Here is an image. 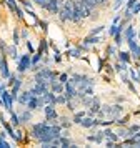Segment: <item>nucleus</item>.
<instances>
[{
    "mask_svg": "<svg viewBox=\"0 0 140 148\" xmlns=\"http://www.w3.org/2000/svg\"><path fill=\"white\" fill-rule=\"evenodd\" d=\"M5 2H7V5H8V8H10L12 12L17 10V3H15V0H5Z\"/></svg>",
    "mask_w": 140,
    "mask_h": 148,
    "instance_id": "32",
    "label": "nucleus"
},
{
    "mask_svg": "<svg viewBox=\"0 0 140 148\" xmlns=\"http://www.w3.org/2000/svg\"><path fill=\"white\" fill-rule=\"evenodd\" d=\"M59 82H60V83H63V85H65L67 82H68V75H67V73L59 75Z\"/></svg>",
    "mask_w": 140,
    "mask_h": 148,
    "instance_id": "35",
    "label": "nucleus"
},
{
    "mask_svg": "<svg viewBox=\"0 0 140 148\" xmlns=\"http://www.w3.org/2000/svg\"><path fill=\"white\" fill-rule=\"evenodd\" d=\"M72 14H73V2L72 0H65L62 8L59 10V17L62 22H67V20H72Z\"/></svg>",
    "mask_w": 140,
    "mask_h": 148,
    "instance_id": "1",
    "label": "nucleus"
},
{
    "mask_svg": "<svg viewBox=\"0 0 140 148\" xmlns=\"http://www.w3.org/2000/svg\"><path fill=\"white\" fill-rule=\"evenodd\" d=\"M20 43V35H19V30L15 28L13 30V45H19Z\"/></svg>",
    "mask_w": 140,
    "mask_h": 148,
    "instance_id": "31",
    "label": "nucleus"
},
{
    "mask_svg": "<svg viewBox=\"0 0 140 148\" xmlns=\"http://www.w3.org/2000/svg\"><path fill=\"white\" fill-rule=\"evenodd\" d=\"M27 48H28V53H33V47L30 42H27Z\"/></svg>",
    "mask_w": 140,
    "mask_h": 148,
    "instance_id": "50",
    "label": "nucleus"
},
{
    "mask_svg": "<svg viewBox=\"0 0 140 148\" xmlns=\"http://www.w3.org/2000/svg\"><path fill=\"white\" fill-rule=\"evenodd\" d=\"M117 135H119V138H128V130L119 128V130H117Z\"/></svg>",
    "mask_w": 140,
    "mask_h": 148,
    "instance_id": "30",
    "label": "nucleus"
},
{
    "mask_svg": "<svg viewBox=\"0 0 140 148\" xmlns=\"http://www.w3.org/2000/svg\"><path fill=\"white\" fill-rule=\"evenodd\" d=\"M33 2H35L37 5H40V7L45 8V5H47V2H48V0H33Z\"/></svg>",
    "mask_w": 140,
    "mask_h": 148,
    "instance_id": "42",
    "label": "nucleus"
},
{
    "mask_svg": "<svg viewBox=\"0 0 140 148\" xmlns=\"http://www.w3.org/2000/svg\"><path fill=\"white\" fill-rule=\"evenodd\" d=\"M128 73H130V77H132V80H133V82L140 83V75H139V72H135L133 68H128Z\"/></svg>",
    "mask_w": 140,
    "mask_h": 148,
    "instance_id": "24",
    "label": "nucleus"
},
{
    "mask_svg": "<svg viewBox=\"0 0 140 148\" xmlns=\"http://www.w3.org/2000/svg\"><path fill=\"white\" fill-rule=\"evenodd\" d=\"M60 5H63V0H48L45 5V10H48L50 14H59Z\"/></svg>",
    "mask_w": 140,
    "mask_h": 148,
    "instance_id": "7",
    "label": "nucleus"
},
{
    "mask_svg": "<svg viewBox=\"0 0 140 148\" xmlns=\"http://www.w3.org/2000/svg\"><path fill=\"white\" fill-rule=\"evenodd\" d=\"M0 65H2V58H0Z\"/></svg>",
    "mask_w": 140,
    "mask_h": 148,
    "instance_id": "57",
    "label": "nucleus"
},
{
    "mask_svg": "<svg viewBox=\"0 0 140 148\" xmlns=\"http://www.w3.org/2000/svg\"><path fill=\"white\" fill-rule=\"evenodd\" d=\"M60 120H62V127H65V128H68V127H70V121H68V118H65V116H62Z\"/></svg>",
    "mask_w": 140,
    "mask_h": 148,
    "instance_id": "39",
    "label": "nucleus"
},
{
    "mask_svg": "<svg viewBox=\"0 0 140 148\" xmlns=\"http://www.w3.org/2000/svg\"><path fill=\"white\" fill-rule=\"evenodd\" d=\"M103 70V58H99V72Z\"/></svg>",
    "mask_w": 140,
    "mask_h": 148,
    "instance_id": "49",
    "label": "nucleus"
},
{
    "mask_svg": "<svg viewBox=\"0 0 140 148\" xmlns=\"http://www.w3.org/2000/svg\"><path fill=\"white\" fill-rule=\"evenodd\" d=\"M63 90H65V85H63V83H60V82L52 83V92L53 93H63Z\"/></svg>",
    "mask_w": 140,
    "mask_h": 148,
    "instance_id": "15",
    "label": "nucleus"
},
{
    "mask_svg": "<svg viewBox=\"0 0 140 148\" xmlns=\"http://www.w3.org/2000/svg\"><path fill=\"white\" fill-rule=\"evenodd\" d=\"M27 37H28V32L23 28V30H22V38H23V40H27Z\"/></svg>",
    "mask_w": 140,
    "mask_h": 148,
    "instance_id": "51",
    "label": "nucleus"
},
{
    "mask_svg": "<svg viewBox=\"0 0 140 148\" xmlns=\"http://www.w3.org/2000/svg\"><path fill=\"white\" fill-rule=\"evenodd\" d=\"M63 93H65L67 100H70V98H77V88L73 87L70 82H67V83H65V90H63Z\"/></svg>",
    "mask_w": 140,
    "mask_h": 148,
    "instance_id": "9",
    "label": "nucleus"
},
{
    "mask_svg": "<svg viewBox=\"0 0 140 148\" xmlns=\"http://www.w3.org/2000/svg\"><path fill=\"white\" fill-rule=\"evenodd\" d=\"M20 118V123H27V121L32 118V113H30V110H25V112H22V113L19 115Z\"/></svg>",
    "mask_w": 140,
    "mask_h": 148,
    "instance_id": "18",
    "label": "nucleus"
},
{
    "mask_svg": "<svg viewBox=\"0 0 140 148\" xmlns=\"http://www.w3.org/2000/svg\"><path fill=\"white\" fill-rule=\"evenodd\" d=\"M55 103L67 105V97H65V93H59V97H55Z\"/></svg>",
    "mask_w": 140,
    "mask_h": 148,
    "instance_id": "28",
    "label": "nucleus"
},
{
    "mask_svg": "<svg viewBox=\"0 0 140 148\" xmlns=\"http://www.w3.org/2000/svg\"><path fill=\"white\" fill-rule=\"evenodd\" d=\"M42 98H43V101H45V105L47 103H53V105H55V93H53L52 90L45 92V93L42 95Z\"/></svg>",
    "mask_w": 140,
    "mask_h": 148,
    "instance_id": "12",
    "label": "nucleus"
},
{
    "mask_svg": "<svg viewBox=\"0 0 140 148\" xmlns=\"http://www.w3.org/2000/svg\"><path fill=\"white\" fill-rule=\"evenodd\" d=\"M93 138H95L97 143H102V140H103V132H97V135H95Z\"/></svg>",
    "mask_w": 140,
    "mask_h": 148,
    "instance_id": "36",
    "label": "nucleus"
},
{
    "mask_svg": "<svg viewBox=\"0 0 140 148\" xmlns=\"http://www.w3.org/2000/svg\"><path fill=\"white\" fill-rule=\"evenodd\" d=\"M68 55H70V57H75V58H79L80 55H82V48H80V47L70 48V50H68Z\"/></svg>",
    "mask_w": 140,
    "mask_h": 148,
    "instance_id": "21",
    "label": "nucleus"
},
{
    "mask_svg": "<svg viewBox=\"0 0 140 148\" xmlns=\"http://www.w3.org/2000/svg\"><path fill=\"white\" fill-rule=\"evenodd\" d=\"M13 100H15V98L12 97V93H8L7 90L0 95V103H2V105H3V108H5V110H8V112H12Z\"/></svg>",
    "mask_w": 140,
    "mask_h": 148,
    "instance_id": "4",
    "label": "nucleus"
},
{
    "mask_svg": "<svg viewBox=\"0 0 140 148\" xmlns=\"http://www.w3.org/2000/svg\"><path fill=\"white\" fill-rule=\"evenodd\" d=\"M48 128H50L48 121H40V123H35V125L32 127V136L39 140V138H40V136H42L43 133H45Z\"/></svg>",
    "mask_w": 140,
    "mask_h": 148,
    "instance_id": "2",
    "label": "nucleus"
},
{
    "mask_svg": "<svg viewBox=\"0 0 140 148\" xmlns=\"http://www.w3.org/2000/svg\"><path fill=\"white\" fill-rule=\"evenodd\" d=\"M0 70H2V77H3V78H8V77H10V72H8V65H7L5 57H2V65H0Z\"/></svg>",
    "mask_w": 140,
    "mask_h": 148,
    "instance_id": "13",
    "label": "nucleus"
},
{
    "mask_svg": "<svg viewBox=\"0 0 140 148\" xmlns=\"http://www.w3.org/2000/svg\"><path fill=\"white\" fill-rule=\"evenodd\" d=\"M42 60V53L40 52H37V53L32 57V67H35V65H39V62Z\"/></svg>",
    "mask_w": 140,
    "mask_h": 148,
    "instance_id": "29",
    "label": "nucleus"
},
{
    "mask_svg": "<svg viewBox=\"0 0 140 148\" xmlns=\"http://www.w3.org/2000/svg\"><path fill=\"white\" fill-rule=\"evenodd\" d=\"M128 42V48H130V53H132V58L133 60H140V45L135 42V38H132V40H127Z\"/></svg>",
    "mask_w": 140,
    "mask_h": 148,
    "instance_id": "5",
    "label": "nucleus"
},
{
    "mask_svg": "<svg viewBox=\"0 0 140 148\" xmlns=\"http://www.w3.org/2000/svg\"><path fill=\"white\" fill-rule=\"evenodd\" d=\"M140 130V125H132V127L128 128V136H132L133 133H135V132H139Z\"/></svg>",
    "mask_w": 140,
    "mask_h": 148,
    "instance_id": "33",
    "label": "nucleus"
},
{
    "mask_svg": "<svg viewBox=\"0 0 140 148\" xmlns=\"http://www.w3.org/2000/svg\"><path fill=\"white\" fill-rule=\"evenodd\" d=\"M82 2H83L88 8H92V10L95 7H99V2H97V0H82Z\"/></svg>",
    "mask_w": 140,
    "mask_h": 148,
    "instance_id": "26",
    "label": "nucleus"
},
{
    "mask_svg": "<svg viewBox=\"0 0 140 148\" xmlns=\"http://www.w3.org/2000/svg\"><path fill=\"white\" fill-rule=\"evenodd\" d=\"M39 52H40L42 55H43V53H48V47H47V40H45V38H43V40H40Z\"/></svg>",
    "mask_w": 140,
    "mask_h": 148,
    "instance_id": "23",
    "label": "nucleus"
},
{
    "mask_svg": "<svg viewBox=\"0 0 140 148\" xmlns=\"http://www.w3.org/2000/svg\"><path fill=\"white\" fill-rule=\"evenodd\" d=\"M33 97H42V95L48 92V83H35L32 88H30Z\"/></svg>",
    "mask_w": 140,
    "mask_h": 148,
    "instance_id": "6",
    "label": "nucleus"
},
{
    "mask_svg": "<svg viewBox=\"0 0 140 148\" xmlns=\"http://www.w3.org/2000/svg\"><path fill=\"white\" fill-rule=\"evenodd\" d=\"M20 2H22V5H23V7H27V8H30V7H32V3H30L28 0H20Z\"/></svg>",
    "mask_w": 140,
    "mask_h": 148,
    "instance_id": "47",
    "label": "nucleus"
},
{
    "mask_svg": "<svg viewBox=\"0 0 140 148\" xmlns=\"http://www.w3.org/2000/svg\"><path fill=\"white\" fill-rule=\"evenodd\" d=\"M127 70V63H123V62H117V63H115V72H120V73H122V72H125Z\"/></svg>",
    "mask_w": 140,
    "mask_h": 148,
    "instance_id": "25",
    "label": "nucleus"
},
{
    "mask_svg": "<svg viewBox=\"0 0 140 148\" xmlns=\"http://www.w3.org/2000/svg\"><path fill=\"white\" fill-rule=\"evenodd\" d=\"M10 120H12V125L13 127H17L20 123V118H19V115L15 113V112H10Z\"/></svg>",
    "mask_w": 140,
    "mask_h": 148,
    "instance_id": "27",
    "label": "nucleus"
},
{
    "mask_svg": "<svg viewBox=\"0 0 140 148\" xmlns=\"http://www.w3.org/2000/svg\"><path fill=\"white\" fill-rule=\"evenodd\" d=\"M100 40H102V37H97V35H88L83 42H85V45H92V43H99Z\"/></svg>",
    "mask_w": 140,
    "mask_h": 148,
    "instance_id": "17",
    "label": "nucleus"
},
{
    "mask_svg": "<svg viewBox=\"0 0 140 148\" xmlns=\"http://www.w3.org/2000/svg\"><path fill=\"white\" fill-rule=\"evenodd\" d=\"M123 37H125V40H132V38H135V30H133L132 25H128V27L125 28V32H123Z\"/></svg>",
    "mask_w": 140,
    "mask_h": 148,
    "instance_id": "14",
    "label": "nucleus"
},
{
    "mask_svg": "<svg viewBox=\"0 0 140 148\" xmlns=\"http://www.w3.org/2000/svg\"><path fill=\"white\" fill-rule=\"evenodd\" d=\"M15 14H17V17H19V18H23V12H22L19 7H17V10H15Z\"/></svg>",
    "mask_w": 140,
    "mask_h": 148,
    "instance_id": "48",
    "label": "nucleus"
},
{
    "mask_svg": "<svg viewBox=\"0 0 140 148\" xmlns=\"http://www.w3.org/2000/svg\"><path fill=\"white\" fill-rule=\"evenodd\" d=\"M33 95H32V92L28 90V92H23V93L20 95V97H17V100H19V103L20 105H27L28 101H30V98H32Z\"/></svg>",
    "mask_w": 140,
    "mask_h": 148,
    "instance_id": "11",
    "label": "nucleus"
},
{
    "mask_svg": "<svg viewBox=\"0 0 140 148\" xmlns=\"http://www.w3.org/2000/svg\"><path fill=\"white\" fill-rule=\"evenodd\" d=\"M83 128H92V127H99L100 125V120H95L92 116H83V120L80 123Z\"/></svg>",
    "mask_w": 140,
    "mask_h": 148,
    "instance_id": "10",
    "label": "nucleus"
},
{
    "mask_svg": "<svg viewBox=\"0 0 140 148\" xmlns=\"http://www.w3.org/2000/svg\"><path fill=\"white\" fill-rule=\"evenodd\" d=\"M119 22H120V17H115V18H113V22H112V23H113V25H117Z\"/></svg>",
    "mask_w": 140,
    "mask_h": 148,
    "instance_id": "55",
    "label": "nucleus"
},
{
    "mask_svg": "<svg viewBox=\"0 0 140 148\" xmlns=\"http://www.w3.org/2000/svg\"><path fill=\"white\" fill-rule=\"evenodd\" d=\"M15 80H17L15 73H10V77H8V85H13V83H15Z\"/></svg>",
    "mask_w": 140,
    "mask_h": 148,
    "instance_id": "43",
    "label": "nucleus"
},
{
    "mask_svg": "<svg viewBox=\"0 0 140 148\" xmlns=\"http://www.w3.org/2000/svg\"><path fill=\"white\" fill-rule=\"evenodd\" d=\"M130 58H132V55L128 53V52H119V60L123 62V63H130Z\"/></svg>",
    "mask_w": 140,
    "mask_h": 148,
    "instance_id": "19",
    "label": "nucleus"
},
{
    "mask_svg": "<svg viewBox=\"0 0 140 148\" xmlns=\"http://www.w3.org/2000/svg\"><path fill=\"white\" fill-rule=\"evenodd\" d=\"M107 52H108V57H112V55H115V47H113V45H110V47L107 48Z\"/></svg>",
    "mask_w": 140,
    "mask_h": 148,
    "instance_id": "44",
    "label": "nucleus"
},
{
    "mask_svg": "<svg viewBox=\"0 0 140 148\" xmlns=\"http://www.w3.org/2000/svg\"><path fill=\"white\" fill-rule=\"evenodd\" d=\"M85 115H87L85 112H79V113H75V115H73V123H79V125H80Z\"/></svg>",
    "mask_w": 140,
    "mask_h": 148,
    "instance_id": "22",
    "label": "nucleus"
},
{
    "mask_svg": "<svg viewBox=\"0 0 140 148\" xmlns=\"http://www.w3.org/2000/svg\"><path fill=\"white\" fill-rule=\"evenodd\" d=\"M32 67V57H30V53H23L22 57L19 58V72L20 73H23L25 70H28V68Z\"/></svg>",
    "mask_w": 140,
    "mask_h": 148,
    "instance_id": "3",
    "label": "nucleus"
},
{
    "mask_svg": "<svg viewBox=\"0 0 140 148\" xmlns=\"http://www.w3.org/2000/svg\"><path fill=\"white\" fill-rule=\"evenodd\" d=\"M0 50H2V53L3 55L7 53V45H5V42L3 40H0Z\"/></svg>",
    "mask_w": 140,
    "mask_h": 148,
    "instance_id": "41",
    "label": "nucleus"
},
{
    "mask_svg": "<svg viewBox=\"0 0 140 148\" xmlns=\"http://www.w3.org/2000/svg\"><path fill=\"white\" fill-rule=\"evenodd\" d=\"M39 25L42 27V30H43V32H47V30H48V23H47V22L40 20V22H39Z\"/></svg>",
    "mask_w": 140,
    "mask_h": 148,
    "instance_id": "40",
    "label": "nucleus"
},
{
    "mask_svg": "<svg viewBox=\"0 0 140 148\" xmlns=\"http://www.w3.org/2000/svg\"><path fill=\"white\" fill-rule=\"evenodd\" d=\"M7 53L10 55L12 58H15V60H19V58H20L19 53H17V45H10V47L7 48Z\"/></svg>",
    "mask_w": 140,
    "mask_h": 148,
    "instance_id": "20",
    "label": "nucleus"
},
{
    "mask_svg": "<svg viewBox=\"0 0 140 148\" xmlns=\"http://www.w3.org/2000/svg\"><path fill=\"white\" fill-rule=\"evenodd\" d=\"M0 83H2V80H0Z\"/></svg>",
    "mask_w": 140,
    "mask_h": 148,
    "instance_id": "58",
    "label": "nucleus"
},
{
    "mask_svg": "<svg viewBox=\"0 0 140 148\" xmlns=\"http://www.w3.org/2000/svg\"><path fill=\"white\" fill-rule=\"evenodd\" d=\"M5 88H7V85H3V83H0V95L5 92Z\"/></svg>",
    "mask_w": 140,
    "mask_h": 148,
    "instance_id": "54",
    "label": "nucleus"
},
{
    "mask_svg": "<svg viewBox=\"0 0 140 148\" xmlns=\"http://www.w3.org/2000/svg\"><path fill=\"white\" fill-rule=\"evenodd\" d=\"M103 28H105L103 25H99V27H95V28L92 30V32H90V35H99L100 32H103Z\"/></svg>",
    "mask_w": 140,
    "mask_h": 148,
    "instance_id": "34",
    "label": "nucleus"
},
{
    "mask_svg": "<svg viewBox=\"0 0 140 148\" xmlns=\"http://www.w3.org/2000/svg\"><path fill=\"white\" fill-rule=\"evenodd\" d=\"M133 147H140V138H133Z\"/></svg>",
    "mask_w": 140,
    "mask_h": 148,
    "instance_id": "52",
    "label": "nucleus"
},
{
    "mask_svg": "<svg viewBox=\"0 0 140 148\" xmlns=\"http://www.w3.org/2000/svg\"><path fill=\"white\" fill-rule=\"evenodd\" d=\"M122 3H123V0H115V3H113V10H119Z\"/></svg>",
    "mask_w": 140,
    "mask_h": 148,
    "instance_id": "45",
    "label": "nucleus"
},
{
    "mask_svg": "<svg viewBox=\"0 0 140 148\" xmlns=\"http://www.w3.org/2000/svg\"><path fill=\"white\" fill-rule=\"evenodd\" d=\"M117 28H119V25H113L112 23V27H110V35H112V37L117 34Z\"/></svg>",
    "mask_w": 140,
    "mask_h": 148,
    "instance_id": "46",
    "label": "nucleus"
},
{
    "mask_svg": "<svg viewBox=\"0 0 140 148\" xmlns=\"http://www.w3.org/2000/svg\"><path fill=\"white\" fill-rule=\"evenodd\" d=\"M97 2H99V5H105L108 0H97Z\"/></svg>",
    "mask_w": 140,
    "mask_h": 148,
    "instance_id": "56",
    "label": "nucleus"
},
{
    "mask_svg": "<svg viewBox=\"0 0 140 148\" xmlns=\"http://www.w3.org/2000/svg\"><path fill=\"white\" fill-rule=\"evenodd\" d=\"M55 62H62V55H60V52L59 53H55Z\"/></svg>",
    "mask_w": 140,
    "mask_h": 148,
    "instance_id": "53",
    "label": "nucleus"
},
{
    "mask_svg": "<svg viewBox=\"0 0 140 148\" xmlns=\"http://www.w3.org/2000/svg\"><path fill=\"white\" fill-rule=\"evenodd\" d=\"M43 110H45V116H47V120H48V121H53V120H57V118H59V115H57L55 108H53V103H47Z\"/></svg>",
    "mask_w": 140,
    "mask_h": 148,
    "instance_id": "8",
    "label": "nucleus"
},
{
    "mask_svg": "<svg viewBox=\"0 0 140 148\" xmlns=\"http://www.w3.org/2000/svg\"><path fill=\"white\" fill-rule=\"evenodd\" d=\"M130 12H132V15H135V14H139V12H140V3H139V2H137V3L132 7V10H130Z\"/></svg>",
    "mask_w": 140,
    "mask_h": 148,
    "instance_id": "37",
    "label": "nucleus"
},
{
    "mask_svg": "<svg viewBox=\"0 0 140 148\" xmlns=\"http://www.w3.org/2000/svg\"><path fill=\"white\" fill-rule=\"evenodd\" d=\"M127 120H128V116H123V118H117V120H115V123H117V125H125Z\"/></svg>",
    "mask_w": 140,
    "mask_h": 148,
    "instance_id": "38",
    "label": "nucleus"
},
{
    "mask_svg": "<svg viewBox=\"0 0 140 148\" xmlns=\"http://www.w3.org/2000/svg\"><path fill=\"white\" fill-rule=\"evenodd\" d=\"M103 136H105V138H108V140H112V141L119 140V135L113 133L112 130H108V128H105V130H103Z\"/></svg>",
    "mask_w": 140,
    "mask_h": 148,
    "instance_id": "16",
    "label": "nucleus"
}]
</instances>
